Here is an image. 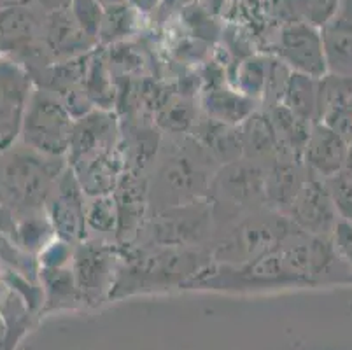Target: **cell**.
I'll list each match as a JSON object with an SVG mask.
<instances>
[{
  "label": "cell",
  "mask_w": 352,
  "mask_h": 350,
  "mask_svg": "<svg viewBox=\"0 0 352 350\" xmlns=\"http://www.w3.org/2000/svg\"><path fill=\"white\" fill-rule=\"evenodd\" d=\"M280 62L291 72L322 79L328 74L321 30L303 21H293L280 32Z\"/></svg>",
  "instance_id": "12"
},
{
  "label": "cell",
  "mask_w": 352,
  "mask_h": 350,
  "mask_svg": "<svg viewBox=\"0 0 352 350\" xmlns=\"http://www.w3.org/2000/svg\"><path fill=\"white\" fill-rule=\"evenodd\" d=\"M267 170L245 158L219 165L209 186L214 231L267 207Z\"/></svg>",
  "instance_id": "6"
},
{
  "label": "cell",
  "mask_w": 352,
  "mask_h": 350,
  "mask_svg": "<svg viewBox=\"0 0 352 350\" xmlns=\"http://www.w3.org/2000/svg\"><path fill=\"white\" fill-rule=\"evenodd\" d=\"M37 32V19L23 6L0 9V39L8 51H28Z\"/></svg>",
  "instance_id": "22"
},
{
  "label": "cell",
  "mask_w": 352,
  "mask_h": 350,
  "mask_svg": "<svg viewBox=\"0 0 352 350\" xmlns=\"http://www.w3.org/2000/svg\"><path fill=\"white\" fill-rule=\"evenodd\" d=\"M352 107V76L326 74L319 79V121L329 111Z\"/></svg>",
  "instance_id": "24"
},
{
  "label": "cell",
  "mask_w": 352,
  "mask_h": 350,
  "mask_svg": "<svg viewBox=\"0 0 352 350\" xmlns=\"http://www.w3.org/2000/svg\"><path fill=\"white\" fill-rule=\"evenodd\" d=\"M209 243L198 247L139 245L121 256L109 300L182 289L212 265Z\"/></svg>",
  "instance_id": "2"
},
{
  "label": "cell",
  "mask_w": 352,
  "mask_h": 350,
  "mask_svg": "<svg viewBox=\"0 0 352 350\" xmlns=\"http://www.w3.org/2000/svg\"><path fill=\"white\" fill-rule=\"evenodd\" d=\"M70 12L74 14L79 27L89 35L97 39L100 34L102 21H104V11L97 0H74L70 6Z\"/></svg>",
  "instance_id": "30"
},
{
  "label": "cell",
  "mask_w": 352,
  "mask_h": 350,
  "mask_svg": "<svg viewBox=\"0 0 352 350\" xmlns=\"http://www.w3.org/2000/svg\"><path fill=\"white\" fill-rule=\"evenodd\" d=\"M44 208H46V217L56 239L70 243L72 247L88 239L86 195L69 165L56 179V184H54Z\"/></svg>",
  "instance_id": "10"
},
{
  "label": "cell",
  "mask_w": 352,
  "mask_h": 350,
  "mask_svg": "<svg viewBox=\"0 0 352 350\" xmlns=\"http://www.w3.org/2000/svg\"><path fill=\"white\" fill-rule=\"evenodd\" d=\"M74 118L53 91L34 88L25 111L20 139L25 147L35 153L62 158L72 139Z\"/></svg>",
  "instance_id": "7"
},
{
  "label": "cell",
  "mask_w": 352,
  "mask_h": 350,
  "mask_svg": "<svg viewBox=\"0 0 352 350\" xmlns=\"http://www.w3.org/2000/svg\"><path fill=\"white\" fill-rule=\"evenodd\" d=\"M198 142L206 147L219 165L236 162L242 158V140H240L239 127L216 123L207 118L206 124L200 127Z\"/></svg>",
  "instance_id": "23"
},
{
  "label": "cell",
  "mask_w": 352,
  "mask_h": 350,
  "mask_svg": "<svg viewBox=\"0 0 352 350\" xmlns=\"http://www.w3.org/2000/svg\"><path fill=\"white\" fill-rule=\"evenodd\" d=\"M207 118L216 123L240 127L252 112H256V100L242 95L236 89L212 86L207 89L201 100Z\"/></svg>",
  "instance_id": "19"
},
{
  "label": "cell",
  "mask_w": 352,
  "mask_h": 350,
  "mask_svg": "<svg viewBox=\"0 0 352 350\" xmlns=\"http://www.w3.org/2000/svg\"><path fill=\"white\" fill-rule=\"evenodd\" d=\"M268 63L270 60L259 56L245 60L236 72V91L249 96L252 100L261 98L265 91V83H267Z\"/></svg>",
  "instance_id": "28"
},
{
  "label": "cell",
  "mask_w": 352,
  "mask_h": 350,
  "mask_svg": "<svg viewBox=\"0 0 352 350\" xmlns=\"http://www.w3.org/2000/svg\"><path fill=\"white\" fill-rule=\"evenodd\" d=\"M300 231L286 214L259 208L210 240V258L217 265H242L277 249Z\"/></svg>",
  "instance_id": "4"
},
{
  "label": "cell",
  "mask_w": 352,
  "mask_h": 350,
  "mask_svg": "<svg viewBox=\"0 0 352 350\" xmlns=\"http://www.w3.org/2000/svg\"><path fill=\"white\" fill-rule=\"evenodd\" d=\"M144 233V245H207L214 239L212 207L209 198L156 212Z\"/></svg>",
  "instance_id": "8"
},
{
  "label": "cell",
  "mask_w": 352,
  "mask_h": 350,
  "mask_svg": "<svg viewBox=\"0 0 352 350\" xmlns=\"http://www.w3.org/2000/svg\"><path fill=\"white\" fill-rule=\"evenodd\" d=\"M6 54V47H4V43H2V39H0V56H4Z\"/></svg>",
  "instance_id": "36"
},
{
  "label": "cell",
  "mask_w": 352,
  "mask_h": 350,
  "mask_svg": "<svg viewBox=\"0 0 352 350\" xmlns=\"http://www.w3.org/2000/svg\"><path fill=\"white\" fill-rule=\"evenodd\" d=\"M195 120H197V112L193 104L182 96L168 98L158 112V124L172 133H186L193 127Z\"/></svg>",
  "instance_id": "27"
},
{
  "label": "cell",
  "mask_w": 352,
  "mask_h": 350,
  "mask_svg": "<svg viewBox=\"0 0 352 350\" xmlns=\"http://www.w3.org/2000/svg\"><path fill=\"white\" fill-rule=\"evenodd\" d=\"M321 37L328 74L352 76V4L349 0L322 25Z\"/></svg>",
  "instance_id": "15"
},
{
  "label": "cell",
  "mask_w": 352,
  "mask_h": 350,
  "mask_svg": "<svg viewBox=\"0 0 352 350\" xmlns=\"http://www.w3.org/2000/svg\"><path fill=\"white\" fill-rule=\"evenodd\" d=\"M347 274H352V270L340 258L331 237H314L300 231L252 261L242 265L212 263L182 289L233 294L272 293L352 281L345 277Z\"/></svg>",
  "instance_id": "1"
},
{
  "label": "cell",
  "mask_w": 352,
  "mask_h": 350,
  "mask_svg": "<svg viewBox=\"0 0 352 350\" xmlns=\"http://www.w3.org/2000/svg\"><path fill=\"white\" fill-rule=\"evenodd\" d=\"M319 123H324L335 133L340 135L345 142L352 144V107L326 112Z\"/></svg>",
  "instance_id": "32"
},
{
  "label": "cell",
  "mask_w": 352,
  "mask_h": 350,
  "mask_svg": "<svg viewBox=\"0 0 352 350\" xmlns=\"http://www.w3.org/2000/svg\"><path fill=\"white\" fill-rule=\"evenodd\" d=\"M214 158L195 140L191 147L172 151L156 168L151 186H147V201L153 210L179 207L209 198V186L216 170L210 168Z\"/></svg>",
  "instance_id": "3"
},
{
  "label": "cell",
  "mask_w": 352,
  "mask_h": 350,
  "mask_svg": "<svg viewBox=\"0 0 352 350\" xmlns=\"http://www.w3.org/2000/svg\"><path fill=\"white\" fill-rule=\"evenodd\" d=\"M280 104L305 123H319V79L291 72Z\"/></svg>",
  "instance_id": "21"
},
{
  "label": "cell",
  "mask_w": 352,
  "mask_h": 350,
  "mask_svg": "<svg viewBox=\"0 0 352 350\" xmlns=\"http://www.w3.org/2000/svg\"><path fill=\"white\" fill-rule=\"evenodd\" d=\"M46 41L50 51L54 58H76L82 51H88V47L95 43L94 37H89L79 23L76 21L74 14L69 9L51 12L50 23H47Z\"/></svg>",
  "instance_id": "18"
},
{
  "label": "cell",
  "mask_w": 352,
  "mask_h": 350,
  "mask_svg": "<svg viewBox=\"0 0 352 350\" xmlns=\"http://www.w3.org/2000/svg\"><path fill=\"white\" fill-rule=\"evenodd\" d=\"M349 144L324 123H314L302 154V163L316 177L337 175L347 165Z\"/></svg>",
  "instance_id": "14"
},
{
  "label": "cell",
  "mask_w": 352,
  "mask_h": 350,
  "mask_svg": "<svg viewBox=\"0 0 352 350\" xmlns=\"http://www.w3.org/2000/svg\"><path fill=\"white\" fill-rule=\"evenodd\" d=\"M37 272L43 284L41 291L44 307L41 308V314L53 312L60 308H74L78 303H82L70 265L41 266Z\"/></svg>",
  "instance_id": "20"
},
{
  "label": "cell",
  "mask_w": 352,
  "mask_h": 350,
  "mask_svg": "<svg viewBox=\"0 0 352 350\" xmlns=\"http://www.w3.org/2000/svg\"><path fill=\"white\" fill-rule=\"evenodd\" d=\"M333 245L337 249V252L340 254V258L344 259L349 265V268L352 270V223L351 221L340 219L335 226L331 233Z\"/></svg>",
  "instance_id": "33"
},
{
  "label": "cell",
  "mask_w": 352,
  "mask_h": 350,
  "mask_svg": "<svg viewBox=\"0 0 352 350\" xmlns=\"http://www.w3.org/2000/svg\"><path fill=\"white\" fill-rule=\"evenodd\" d=\"M0 163V204L18 212H39L53 191L65 165L28 147H11Z\"/></svg>",
  "instance_id": "5"
},
{
  "label": "cell",
  "mask_w": 352,
  "mask_h": 350,
  "mask_svg": "<svg viewBox=\"0 0 352 350\" xmlns=\"http://www.w3.org/2000/svg\"><path fill=\"white\" fill-rule=\"evenodd\" d=\"M309 173L302 162L283 160L272 165L267 170V207L287 216Z\"/></svg>",
  "instance_id": "17"
},
{
  "label": "cell",
  "mask_w": 352,
  "mask_h": 350,
  "mask_svg": "<svg viewBox=\"0 0 352 350\" xmlns=\"http://www.w3.org/2000/svg\"><path fill=\"white\" fill-rule=\"evenodd\" d=\"M287 217L298 226V230L314 237H331L333 230L340 221L326 182L312 173H309V177L300 188L293 205L287 210Z\"/></svg>",
  "instance_id": "13"
},
{
  "label": "cell",
  "mask_w": 352,
  "mask_h": 350,
  "mask_svg": "<svg viewBox=\"0 0 352 350\" xmlns=\"http://www.w3.org/2000/svg\"><path fill=\"white\" fill-rule=\"evenodd\" d=\"M86 228L97 233V239H105L107 235L118 233V207L113 193L91 197L86 204Z\"/></svg>",
  "instance_id": "25"
},
{
  "label": "cell",
  "mask_w": 352,
  "mask_h": 350,
  "mask_svg": "<svg viewBox=\"0 0 352 350\" xmlns=\"http://www.w3.org/2000/svg\"><path fill=\"white\" fill-rule=\"evenodd\" d=\"M70 263L82 305L97 307L109 300L121 263L116 245L105 239H85L74 245Z\"/></svg>",
  "instance_id": "9"
},
{
  "label": "cell",
  "mask_w": 352,
  "mask_h": 350,
  "mask_svg": "<svg viewBox=\"0 0 352 350\" xmlns=\"http://www.w3.org/2000/svg\"><path fill=\"white\" fill-rule=\"evenodd\" d=\"M32 91L30 74L12 58L0 56V154L20 139Z\"/></svg>",
  "instance_id": "11"
},
{
  "label": "cell",
  "mask_w": 352,
  "mask_h": 350,
  "mask_svg": "<svg viewBox=\"0 0 352 350\" xmlns=\"http://www.w3.org/2000/svg\"><path fill=\"white\" fill-rule=\"evenodd\" d=\"M326 188L329 191L333 205L337 208L340 219L352 223V172L342 170L337 175L326 179Z\"/></svg>",
  "instance_id": "29"
},
{
  "label": "cell",
  "mask_w": 352,
  "mask_h": 350,
  "mask_svg": "<svg viewBox=\"0 0 352 350\" xmlns=\"http://www.w3.org/2000/svg\"><path fill=\"white\" fill-rule=\"evenodd\" d=\"M41 6L47 9L51 12H56V11H62V9H69L72 6L74 0H39Z\"/></svg>",
  "instance_id": "34"
},
{
  "label": "cell",
  "mask_w": 352,
  "mask_h": 350,
  "mask_svg": "<svg viewBox=\"0 0 352 350\" xmlns=\"http://www.w3.org/2000/svg\"><path fill=\"white\" fill-rule=\"evenodd\" d=\"M242 140V158L270 168L277 162H283L284 153L275 135L268 116L256 111L239 127ZM293 162V160H291Z\"/></svg>",
  "instance_id": "16"
},
{
  "label": "cell",
  "mask_w": 352,
  "mask_h": 350,
  "mask_svg": "<svg viewBox=\"0 0 352 350\" xmlns=\"http://www.w3.org/2000/svg\"><path fill=\"white\" fill-rule=\"evenodd\" d=\"M296 6L303 23L314 27H322L338 9L337 0H296Z\"/></svg>",
  "instance_id": "31"
},
{
  "label": "cell",
  "mask_w": 352,
  "mask_h": 350,
  "mask_svg": "<svg viewBox=\"0 0 352 350\" xmlns=\"http://www.w3.org/2000/svg\"><path fill=\"white\" fill-rule=\"evenodd\" d=\"M85 81L86 86L82 88L89 104H97L102 111H109L114 100V86L107 65L102 58L91 62L89 69L86 70Z\"/></svg>",
  "instance_id": "26"
},
{
  "label": "cell",
  "mask_w": 352,
  "mask_h": 350,
  "mask_svg": "<svg viewBox=\"0 0 352 350\" xmlns=\"http://www.w3.org/2000/svg\"><path fill=\"white\" fill-rule=\"evenodd\" d=\"M130 2L140 11H151L156 6V0H130Z\"/></svg>",
  "instance_id": "35"
}]
</instances>
